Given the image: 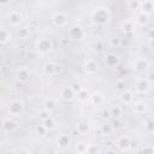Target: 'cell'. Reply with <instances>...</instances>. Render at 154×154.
Listing matches in <instances>:
<instances>
[{
    "mask_svg": "<svg viewBox=\"0 0 154 154\" xmlns=\"http://www.w3.org/2000/svg\"><path fill=\"white\" fill-rule=\"evenodd\" d=\"M91 19L97 25H103V24H106V23L109 22L111 13H109V11H108L107 7H96L91 12Z\"/></svg>",
    "mask_w": 154,
    "mask_h": 154,
    "instance_id": "obj_1",
    "label": "cell"
},
{
    "mask_svg": "<svg viewBox=\"0 0 154 154\" xmlns=\"http://www.w3.org/2000/svg\"><path fill=\"white\" fill-rule=\"evenodd\" d=\"M35 48H36V51H37L40 54H48V53H51L52 49H53V42H52V40L48 38V37H40V38L36 41Z\"/></svg>",
    "mask_w": 154,
    "mask_h": 154,
    "instance_id": "obj_2",
    "label": "cell"
},
{
    "mask_svg": "<svg viewBox=\"0 0 154 154\" xmlns=\"http://www.w3.org/2000/svg\"><path fill=\"white\" fill-rule=\"evenodd\" d=\"M7 112L10 114V117H18L19 114H22L24 112V103L22 100H12L10 101L8 106H7Z\"/></svg>",
    "mask_w": 154,
    "mask_h": 154,
    "instance_id": "obj_3",
    "label": "cell"
},
{
    "mask_svg": "<svg viewBox=\"0 0 154 154\" xmlns=\"http://www.w3.org/2000/svg\"><path fill=\"white\" fill-rule=\"evenodd\" d=\"M85 36V31L84 29L78 25V24H73L70 26V29L67 30V37L70 40H82Z\"/></svg>",
    "mask_w": 154,
    "mask_h": 154,
    "instance_id": "obj_4",
    "label": "cell"
},
{
    "mask_svg": "<svg viewBox=\"0 0 154 154\" xmlns=\"http://www.w3.org/2000/svg\"><path fill=\"white\" fill-rule=\"evenodd\" d=\"M132 69L138 73H144L149 69V61L147 58H136L132 61Z\"/></svg>",
    "mask_w": 154,
    "mask_h": 154,
    "instance_id": "obj_5",
    "label": "cell"
},
{
    "mask_svg": "<svg viewBox=\"0 0 154 154\" xmlns=\"http://www.w3.org/2000/svg\"><path fill=\"white\" fill-rule=\"evenodd\" d=\"M99 69H100L99 63L93 58L87 59L84 61V64H83V70H84V72L87 75H95V73L99 72Z\"/></svg>",
    "mask_w": 154,
    "mask_h": 154,
    "instance_id": "obj_6",
    "label": "cell"
},
{
    "mask_svg": "<svg viewBox=\"0 0 154 154\" xmlns=\"http://www.w3.org/2000/svg\"><path fill=\"white\" fill-rule=\"evenodd\" d=\"M1 129L5 134H10V132H13L14 130L18 129V123L12 118V117H7V118H4L2 122H1Z\"/></svg>",
    "mask_w": 154,
    "mask_h": 154,
    "instance_id": "obj_7",
    "label": "cell"
},
{
    "mask_svg": "<svg viewBox=\"0 0 154 154\" xmlns=\"http://www.w3.org/2000/svg\"><path fill=\"white\" fill-rule=\"evenodd\" d=\"M152 88V83L148 81V78H141L137 79L135 83V89L138 94H147Z\"/></svg>",
    "mask_w": 154,
    "mask_h": 154,
    "instance_id": "obj_8",
    "label": "cell"
},
{
    "mask_svg": "<svg viewBox=\"0 0 154 154\" xmlns=\"http://www.w3.org/2000/svg\"><path fill=\"white\" fill-rule=\"evenodd\" d=\"M7 20H8L10 25L19 26V24L23 22V14L18 10H12V11H10V13L7 16Z\"/></svg>",
    "mask_w": 154,
    "mask_h": 154,
    "instance_id": "obj_9",
    "label": "cell"
},
{
    "mask_svg": "<svg viewBox=\"0 0 154 154\" xmlns=\"http://www.w3.org/2000/svg\"><path fill=\"white\" fill-rule=\"evenodd\" d=\"M52 22H53V24H54L55 26L63 28V26H65L66 23H67V14H66L65 12H63V11H58V12H55V13L53 14Z\"/></svg>",
    "mask_w": 154,
    "mask_h": 154,
    "instance_id": "obj_10",
    "label": "cell"
},
{
    "mask_svg": "<svg viewBox=\"0 0 154 154\" xmlns=\"http://www.w3.org/2000/svg\"><path fill=\"white\" fill-rule=\"evenodd\" d=\"M30 76H31V72L26 66H20L16 71V78L20 83H26L30 79Z\"/></svg>",
    "mask_w": 154,
    "mask_h": 154,
    "instance_id": "obj_11",
    "label": "cell"
},
{
    "mask_svg": "<svg viewBox=\"0 0 154 154\" xmlns=\"http://www.w3.org/2000/svg\"><path fill=\"white\" fill-rule=\"evenodd\" d=\"M131 140H130V137L129 136H120V137H118V140H117V147L122 150V152H128V150H130L131 149Z\"/></svg>",
    "mask_w": 154,
    "mask_h": 154,
    "instance_id": "obj_12",
    "label": "cell"
},
{
    "mask_svg": "<svg viewBox=\"0 0 154 154\" xmlns=\"http://www.w3.org/2000/svg\"><path fill=\"white\" fill-rule=\"evenodd\" d=\"M140 12H142V13H144L147 16H150L154 12V1H150V0L141 1Z\"/></svg>",
    "mask_w": 154,
    "mask_h": 154,
    "instance_id": "obj_13",
    "label": "cell"
},
{
    "mask_svg": "<svg viewBox=\"0 0 154 154\" xmlns=\"http://www.w3.org/2000/svg\"><path fill=\"white\" fill-rule=\"evenodd\" d=\"M120 29L125 34H130L136 29V24L134 22V19H124L120 23Z\"/></svg>",
    "mask_w": 154,
    "mask_h": 154,
    "instance_id": "obj_14",
    "label": "cell"
},
{
    "mask_svg": "<svg viewBox=\"0 0 154 154\" xmlns=\"http://www.w3.org/2000/svg\"><path fill=\"white\" fill-rule=\"evenodd\" d=\"M105 60V64L108 66V67H114L119 64V57L114 53H107L103 58Z\"/></svg>",
    "mask_w": 154,
    "mask_h": 154,
    "instance_id": "obj_15",
    "label": "cell"
},
{
    "mask_svg": "<svg viewBox=\"0 0 154 154\" xmlns=\"http://www.w3.org/2000/svg\"><path fill=\"white\" fill-rule=\"evenodd\" d=\"M70 142H71V138L66 134H60L57 137V144H58V147L60 149H66L70 146Z\"/></svg>",
    "mask_w": 154,
    "mask_h": 154,
    "instance_id": "obj_16",
    "label": "cell"
},
{
    "mask_svg": "<svg viewBox=\"0 0 154 154\" xmlns=\"http://www.w3.org/2000/svg\"><path fill=\"white\" fill-rule=\"evenodd\" d=\"M11 40H12V34H11V31H10L8 29H6L5 26H1V29H0V43H1L2 46H5V45H7L8 42H11Z\"/></svg>",
    "mask_w": 154,
    "mask_h": 154,
    "instance_id": "obj_17",
    "label": "cell"
},
{
    "mask_svg": "<svg viewBox=\"0 0 154 154\" xmlns=\"http://www.w3.org/2000/svg\"><path fill=\"white\" fill-rule=\"evenodd\" d=\"M75 91L72 90V88H71V85L70 87H64V88H61V90H60V97L63 99V100H65V101H71L73 97H75Z\"/></svg>",
    "mask_w": 154,
    "mask_h": 154,
    "instance_id": "obj_18",
    "label": "cell"
},
{
    "mask_svg": "<svg viewBox=\"0 0 154 154\" xmlns=\"http://www.w3.org/2000/svg\"><path fill=\"white\" fill-rule=\"evenodd\" d=\"M147 108H148V106H147V103H146L144 101H136V102L132 105V111H134V113H135V114H138V116L144 114V113L147 112Z\"/></svg>",
    "mask_w": 154,
    "mask_h": 154,
    "instance_id": "obj_19",
    "label": "cell"
},
{
    "mask_svg": "<svg viewBox=\"0 0 154 154\" xmlns=\"http://www.w3.org/2000/svg\"><path fill=\"white\" fill-rule=\"evenodd\" d=\"M134 22L138 26H146L148 24V22H149V16H147V14H144L142 12H138V13H136Z\"/></svg>",
    "mask_w": 154,
    "mask_h": 154,
    "instance_id": "obj_20",
    "label": "cell"
},
{
    "mask_svg": "<svg viewBox=\"0 0 154 154\" xmlns=\"http://www.w3.org/2000/svg\"><path fill=\"white\" fill-rule=\"evenodd\" d=\"M103 95L101 91H94L93 94H90L89 96V101L94 105V106H100L103 103Z\"/></svg>",
    "mask_w": 154,
    "mask_h": 154,
    "instance_id": "obj_21",
    "label": "cell"
},
{
    "mask_svg": "<svg viewBox=\"0 0 154 154\" xmlns=\"http://www.w3.org/2000/svg\"><path fill=\"white\" fill-rule=\"evenodd\" d=\"M76 130L81 135H87L90 131V125L85 120H79V122L76 123Z\"/></svg>",
    "mask_w": 154,
    "mask_h": 154,
    "instance_id": "obj_22",
    "label": "cell"
},
{
    "mask_svg": "<svg viewBox=\"0 0 154 154\" xmlns=\"http://www.w3.org/2000/svg\"><path fill=\"white\" fill-rule=\"evenodd\" d=\"M119 99H120V102H122V103H125V105H130V103H132V101H134V93L126 89L125 91L120 93V95H119Z\"/></svg>",
    "mask_w": 154,
    "mask_h": 154,
    "instance_id": "obj_23",
    "label": "cell"
},
{
    "mask_svg": "<svg viewBox=\"0 0 154 154\" xmlns=\"http://www.w3.org/2000/svg\"><path fill=\"white\" fill-rule=\"evenodd\" d=\"M43 72H45L47 76H49V77L54 76V75L57 73V64L53 63V61H47V63L43 65Z\"/></svg>",
    "mask_w": 154,
    "mask_h": 154,
    "instance_id": "obj_24",
    "label": "cell"
},
{
    "mask_svg": "<svg viewBox=\"0 0 154 154\" xmlns=\"http://www.w3.org/2000/svg\"><path fill=\"white\" fill-rule=\"evenodd\" d=\"M42 106H43V109H46V111H48V112L51 113V112L54 111L55 107H57V100H55L54 97H47V99L43 100Z\"/></svg>",
    "mask_w": 154,
    "mask_h": 154,
    "instance_id": "obj_25",
    "label": "cell"
},
{
    "mask_svg": "<svg viewBox=\"0 0 154 154\" xmlns=\"http://www.w3.org/2000/svg\"><path fill=\"white\" fill-rule=\"evenodd\" d=\"M88 143L87 142H84V141H78L77 143H76V146H75V150H76V153L77 154H87V152H88Z\"/></svg>",
    "mask_w": 154,
    "mask_h": 154,
    "instance_id": "obj_26",
    "label": "cell"
},
{
    "mask_svg": "<svg viewBox=\"0 0 154 154\" xmlns=\"http://www.w3.org/2000/svg\"><path fill=\"white\" fill-rule=\"evenodd\" d=\"M109 111H111V117L114 118V119L120 118L122 112H123V109H122V107H120L119 105H112V106L109 107Z\"/></svg>",
    "mask_w": 154,
    "mask_h": 154,
    "instance_id": "obj_27",
    "label": "cell"
},
{
    "mask_svg": "<svg viewBox=\"0 0 154 154\" xmlns=\"http://www.w3.org/2000/svg\"><path fill=\"white\" fill-rule=\"evenodd\" d=\"M108 45L113 48H119L122 46V38L119 36H112L108 38Z\"/></svg>",
    "mask_w": 154,
    "mask_h": 154,
    "instance_id": "obj_28",
    "label": "cell"
},
{
    "mask_svg": "<svg viewBox=\"0 0 154 154\" xmlns=\"http://www.w3.org/2000/svg\"><path fill=\"white\" fill-rule=\"evenodd\" d=\"M112 130H113V128L108 123H102L100 125V134L101 135H109L112 132Z\"/></svg>",
    "mask_w": 154,
    "mask_h": 154,
    "instance_id": "obj_29",
    "label": "cell"
},
{
    "mask_svg": "<svg viewBox=\"0 0 154 154\" xmlns=\"http://www.w3.org/2000/svg\"><path fill=\"white\" fill-rule=\"evenodd\" d=\"M43 126L49 131V130H53L54 128H55V120L52 118V117H49V118H47V119H45L43 120Z\"/></svg>",
    "mask_w": 154,
    "mask_h": 154,
    "instance_id": "obj_30",
    "label": "cell"
},
{
    "mask_svg": "<svg viewBox=\"0 0 154 154\" xmlns=\"http://www.w3.org/2000/svg\"><path fill=\"white\" fill-rule=\"evenodd\" d=\"M126 6L129 7V10H132V11H140L141 1H137V0H131V1H128V2H126Z\"/></svg>",
    "mask_w": 154,
    "mask_h": 154,
    "instance_id": "obj_31",
    "label": "cell"
},
{
    "mask_svg": "<svg viewBox=\"0 0 154 154\" xmlns=\"http://www.w3.org/2000/svg\"><path fill=\"white\" fill-rule=\"evenodd\" d=\"M89 96H90V94H89L85 89H83L82 91H79V93L77 94V99H78L81 102H85V101H88V100H89Z\"/></svg>",
    "mask_w": 154,
    "mask_h": 154,
    "instance_id": "obj_32",
    "label": "cell"
},
{
    "mask_svg": "<svg viewBox=\"0 0 154 154\" xmlns=\"http://www.w3.org/2000/svg\"><path fill=\"white\" fill-rule=\"evenodd\" d=\"M101 153V149H100V147L97 146V144H89L88 146V152H87V154H100Z\"/></svg>",
    "mask_w": 154,
    "mask_h": 154,
    "instance_id": "obj_33",
    "label": "cell"
},
{
    "mask_svg": "<svg viewBox=\"0 0 154 154\" xmlns=\"http://www.w3.org/2000/svg\"><path fill=\"white\" fill-rule=\"evenodd\" d=\"M47 129L43 126V124H40V125H36L35 126V132H36V135H38V136H45L46 134H47Z\"/></svg>",
    "mask_w": 154,
    "mask_h": 154,
    "instance_id": "obj_34",
    "label": "cell"
},
{
    "mask_svg": "<svg viewBox=\"0 0 154 154\" xmlns=\"http://www.w3.org/2000/svg\"><path fill=\"white\" fill-rule=\"evenodd\" d=\"M29 34H30V31L28 28H19L18 29V37L19 38H26L29 36Z\"/></svg>",
    "mask_w": 154,
    "mask_h": 154,
    "instance_id": "obj_35",
    "label": "cell"
},
{
    "mask_svg": "<svg viewBox=\"0 0 154 154\" xmlns=\"http://www.w3.org/2000/svg\"><path fill=\"white\" fill-rule=\"evenodd\" d=\"M116 90L119 91V93H123V91L126 90V89H125V82H124L123 79H118V81L116 82Z\"/></svg>",
    "mask_w": 154,
    "mask_h": 154,
    "instance_id": "obj_36",
    "label": "cell"
},
{
    "mask_svg": "<svg viewBox=\"0 0 154 154\" xmlns=\"http://www.w3.org/2000/svg\"><path fill=\"white\" fill-rule=\"evenodd\" d=\"M144 128H146V130L148 131V132H154V120H147L146 122V124H144Z\"/></svg>",
    "mask_w": 154,
    "mask_h": 154,
    "instance_id": "obj_37",
    "label": "cell"
},
{
    "mask_svg": "<svg viewBox=\"0 0 154 154\" xmlns=\"http://www.w3.org/2000/svg\"><path fill=\"white\" fill-rule=\"evenodd\" d=\"M101 117H102L105 120H108L109 118H112V117H111V111H109V107H106V108H103V109L101 111Z\"/></svg>",
    "mask_w": 154,
    "mask_h": 154,
    "instance_id": "obj_38",
    "label": "cell"
},
{
    "mask_svg": "<svg viewBox=\"0 0 154 154\" xmlns=\"http://www.w3.org/2000/svg\"><path fill=\"white\" fill-rule=\"evenodd\" d=\"M71 88H72V90L75 91V94H76V95H77L79 91H82V90H83L82 84H81V83H78V82H75V83L71 85Z\"/></svg>",
    "mask_w": 154,
    "mask_h": 154,
    "instance_id": "obj_39",
    "label": "cell"
},
{
    "mask_svg": "<svg viewBox=\"0 0 154 154\" xmlns=\"http://www.w3.org/2000/svg\"><path fill=\"white\" fill-rule=\"evenodd\" d=\"M142 154H154V146H144L142 148Z\"/></svg>",
    "mask_w": 154,
    "mask_h": 154,
    "instance_id": "obj_40",
    "label": "cell"
},
{
    "mask_svg": "<svg viewBox=\"0 0 154 154\" xmlns=\"http://www.w3.org/2000/svg\"><path fill=\"white\" fill-rule=\"evenodd\" d=\"M40 117H41V119H42V120H45V119L49 118L51 116H49V112H48V111H46V109H42V111L40 112Z\"/></svg>",
    "mask_w": 154,
    "mask_h": 154,
    "instance_id": "obj_41",
    "label": "cell"
},
{
    "mask_svg": "<svg viewBox=\"0 0 154 154\" xmlns=\"http://www.w3.org/2000/svg\"><path fill=\"white\" fill-rule=\"evenodd\" d=\"M147 37L149 38V41L154 40V28H150V29H148V32H147Z\"/></svg>",
    "mask_w": 154,
    "mask_h": 154,
    "instance_id": "obj_42",
    "label": "cell"
},
{
    "mask_svg": "<svg viewBox=\"0 0 154 154\" xmlns=\"http://www.w3.org/2000/svg\"><path fill=\"white\" fill-rule=\"evenodd\" d=\"M70 41H71V40H70L69 37L61 38V45H63V46H69V45H70Z\"/></svg>",
    "mask_w": 154,
    "mask_h": 154,
    "instance_id": "obj_43",
    "label": "cell"
},
{
    "mask_svg": "<svg viewBox=\"0 0 154 154\" xmlns=\"http://www.w3.org/2000/svg\"><path fill=\"white\" fill-rule=\"evenodd\" d=\"M147 78H148V81H149L150 83H153V82H154V71H153V72H150V73L148 75V77H147Z\"/></svg>",
    "mask_w": 154,
    "mask_h": 154,
    "instance_id": "obj_44",
    "label": "cell"
},
{
    "mask_svg": "<svg viewBox=\"0 0 154 154\" xmlns=\"http://www.w3.org/2000/svg\"><path fill=\"white\" fill-rule=\"evenodd\" d=\"M105 154H116V152H114L113 149H108V150H106Z\"/></svg>",
    "mask_w": 154,
    "mask_h": 154,
    "instance_id": "obj_45",
    "label": "cell"
},
{
    "mask_svg": "<svg viewBox=\"0 0 154 154\" xmlns=\"http://www.w3.org/2000/svg\"><path fill=\"white\" fill-rule=\"evenodd\" d=\"M149 45H150V48H153V49H154V40L149 41Z\"/></svg>",
    "mask_w": 154,
    "mask_h": 154,
    "instance_id": "obj_46",
    "label": "cell"
},
{
    "mask_svg": "<svg viewBox=\"0 0 154 154\" xmlns=\"http://www.w3.org/2000/svg\"><path fill=\"white\" fill-rule=\"evenodd\" d=\"M4 154H16V152H13V150H7V152L4 153Z\"/></svg>",
    "mask_w": 154,
    "mask_h": 154,
    "instance_id": "obj_47",
    "label": "cell"
},
{
    "mask_svg": "<svg viewBox=\"0 0 154 154\" xmlns=\"http://www.w3.org/2000/svg\"><path fill=\"white\" fill-rule=\"evenodd\" d=\"M54 154H64V153H63V152H60V150H59V152H55V153H54Z\"/></svg>",
    "mask_w": 154,
    "mask_h": 154,
    "instance_id": "obj_48",
    "label": "cell"
}]
</instances>
